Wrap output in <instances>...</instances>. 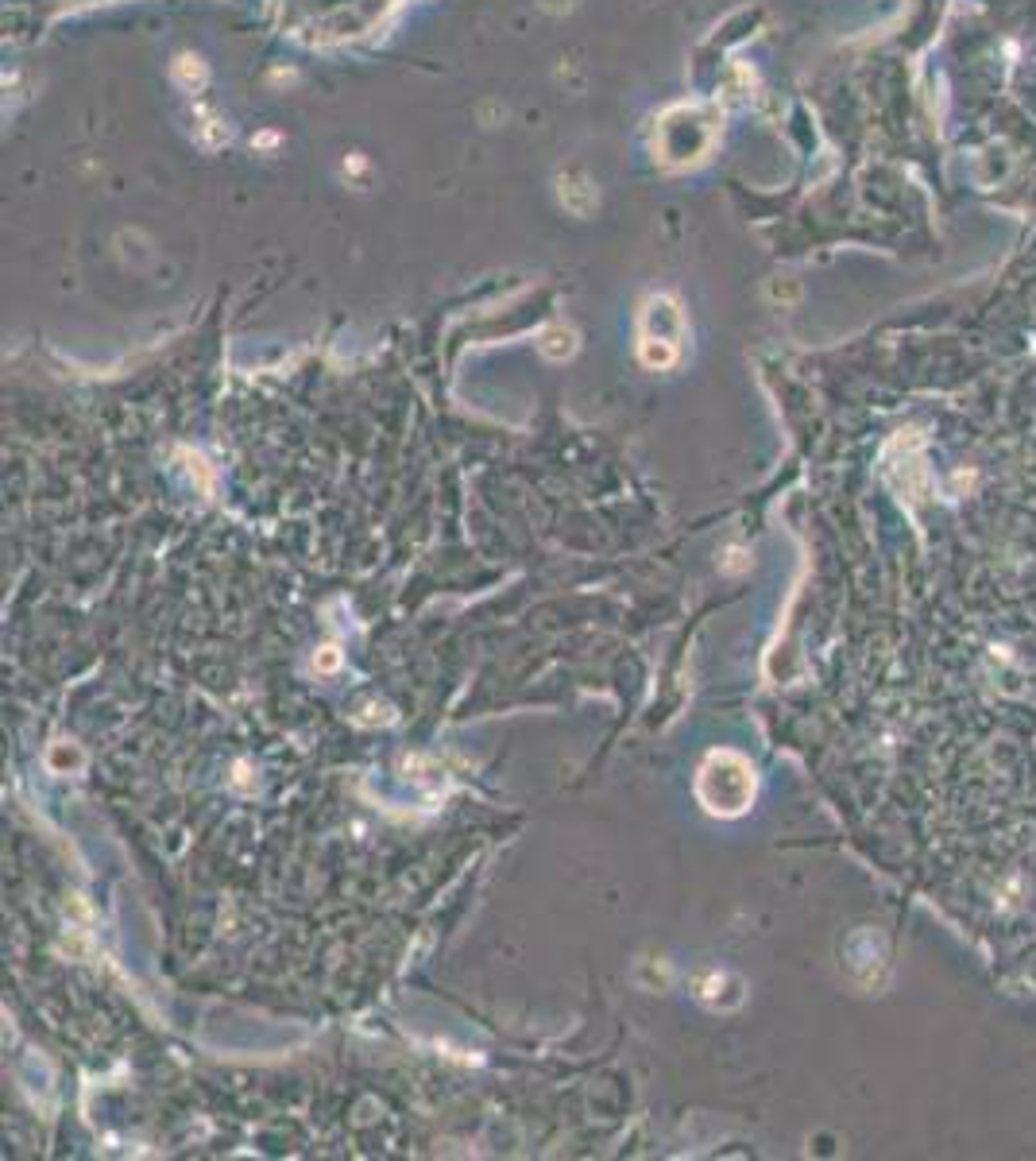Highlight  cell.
I'll return each mask as SVG.
<instances>
[{"label":"cell","mask_w":1036,"mask_h":1161,"mask_svg":"<svg viewBox=\"0 0 1036 1161\" xmlns=\"http://www.w3.org/2000/svg\"><path fill=\"white\" fill-rule=\"evenodd\" d=\"M751 798H755V770L747 767V759H739L735 751H715L700 770V802L708 806V813L735 817L751 806Z\"/></svg>","instance_id":"cell-1"},{"label":"cell","mask_w":1036,"mask_h":1161,"mask_svg":"<svg viewBox=\"0 0 1036 1161\" xmlns=\"http://www.w3.org/2000/svg\"><path fill=\"white\" fill-rule=\"evenodd\" d=\"M318 666H322V670H333V666H337V651L329 647V651H325V655H322V662H318Z\"/></svg>","instance_id":"cell-2"}]
</instances>
